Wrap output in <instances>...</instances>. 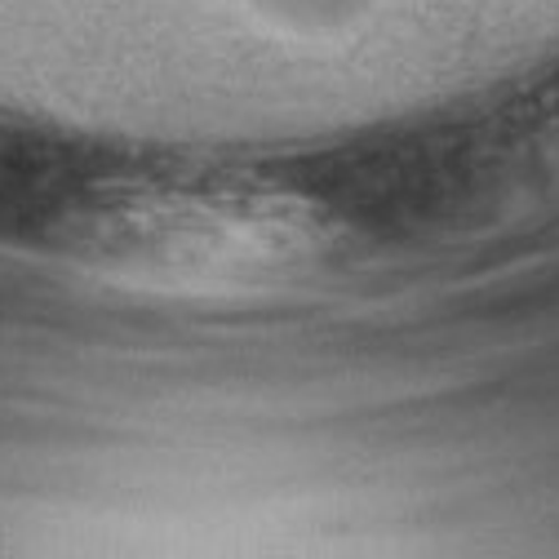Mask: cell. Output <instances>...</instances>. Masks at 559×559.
<instances>
[{"label": "cell", "mask_w": 559, "mask_h": 559, "mask_svg": "<svg viewBox=\"0 0 559 559\" xmlns=\"http://www.w3.org/2000/svg\"><path fill=\"white\" fill-rule=\"evenodd\" d=\"M23 240L107 285L227 298L302 285L324 271L346 227L320 195L209 174H98L53 187Z\"/></svg>", "instance_id": "cell-1"}]
</instances>
